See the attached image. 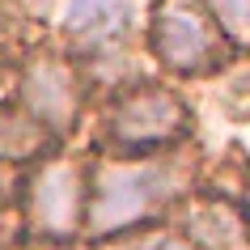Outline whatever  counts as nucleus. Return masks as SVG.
<instances>
[{"label":"nucleus","instance_id":"f257e3e1","mask_svg":"<svg viewBox=\"0 0 250 250\" xmlns=\"http://www.w3.org/2000/svg\"><path fill=\"white\" fill-rule=\"evenodd\" d=\"M183 174L174 161H110L98 170V191L89 204L93 233H119L127 225L145 221L178 191Z\"/></svg>","mask_w":250,"mask_h":250},{"label":"nucleus","instance_id":"f03ea898","mask_svg":"<svg viewBox=\"0 0 250 250\" xmlns=\"http://www.w3.org/2000/svg\"><path fill=\"white\" fill-rule=\"evenodd\" d=\"M153 51L174 72H204L225 60V34L199 4L174 0L153 21Z\"/></svg>","mask_w":250,"mask_h":250},{"label":"nucleus","instance_id":"7ed1b4c3","mask_svg":"<svg viewBox=\"0 0 250 250\" xmlns=\"http://www.w3.org/2000/svg\"><path fill=\"white\" fill-rule=\"evenodd\" d=\"M183 127H187V106L170 89H153V85L148 89H132L110 110V140L119 148L170 145Z\"/></svg>","mask_w":250,"mask_h":250},{"label":"nucleus","instance_id":"20e7f679","mask_svg":"<svg viewBox=\"0 0 250 250\" xmlns=\"http://www.w3.org/2000/svg\"><path fill=\"white\" fill-rule=\"evenodd\" d=\"M30 216L42 233L68 237L81 221V166L47 161L30 178Z\"/></svg>","mask_w":250,"mask_h":250},{"label":"nucleus","instance_id":"39448f33","mask_svg":"<svg viewBox=\"0 0 250 250\" xmlns=\"http://www.w3.org/2000/svg\"><path fill=\"white\" fill-rule=\"evenodd\" d=\"M21 93H26L30 115L39 123H51V127H68L72 115H77V106H81V81L64 60H39V64H30Z\"/></svg>","mask_w":250,"mask_h":250},{"label":"nucleus","instance_id":"423d86ee","mask_svg":"<svg viewBox=\"0 0 250 250\" xmlns=\"http://www.w3.org/2000/svg\"><path fill=\"white\" fill-rule=\"evenodd\" d=\"M127 26V0H72L68 4V34L77 42L102 47L119 39Z\"/></svg>","mask_w":250,"mask_h":250},{"label":"nucleus","instance_id":"0eeeda50","mask_svg":"<svg viewBox=\"0 0 250 250\" xmlns=\"http://www.w3.org/2000/svg\"><path fill=\"white\" fill-rule=\"evenodd\" d=\"M4 39H9V13L0 9V51H4Z\"/></svg>","mask_w":250,"mask_h":250},{"label":"nucleus","instance_id":"6e6552de","mask_svg":"<svg viewBox=\"0 0 250 250\" xmlns=\"http://www.w3.org/2000/svg\"><path fill=\"white\" fill-rule=\"evenodd\" d=\"M34 4H42V0H34Z\"/></svg>","mask_w":250,"mask_h":250}]
</instances>
